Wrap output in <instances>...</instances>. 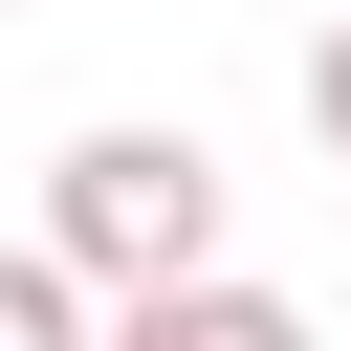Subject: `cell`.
<instances>
[{"instance_id":"obj_1","label":"cell","mask_w":351,"mask_h":351,"mask_svg":"<svg viewBox=\"0 0 351 351\" xmlns=\"http://www.w3.org/2000/svg\"><path fill=\"white\" fill-rule=\"evenodd\" d=\"M44 241L132 307V285H197L219 263V154L197 132H66L44 154Z\"/></svg>"},{"instance_id":"obj_2","label":"cell","mask_w":351,"mask_h":351,"mask_svg":"<svg viewBox=\"0 0 351 351\" xmlns=\"http://www.w3.org/2000/svg\"><path fill=\"white\" fill-rule=\"evenodd\" d=\"M110 351H307V307H285V285H241V263H197V285H132V307H110Z\"/></svg>"},{"instance_id":"obj_3","label":"cell","mask_w":351,"mask_h":351,"mask_svg":"<svg viewBox=\"0 0 351 351\" xmlns=\"http://www.w3.org/2000/svg\"><path fill=\"white\" fill-rule=\"evenodd\" d=\"M0 351H110V285L66 241H0Z\"/></svg>"},{"instance_id":"obj_4","label":"cell","mask_w":351,"mask_h":351,"mask_svg":"<svg viewBox=\"0 0 351 351\" xmlns=\"http://www.w3.org/2000/svg\"><path fill=\"white\" fill-rule=\"evenodd\" d=\"M307 154L351 176V22H307Z\"/></svg>"}]
</instances>
